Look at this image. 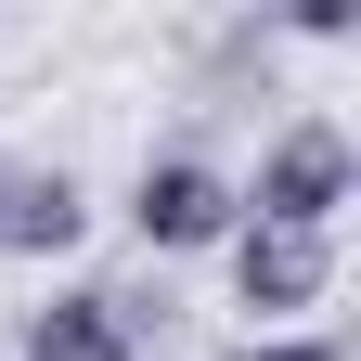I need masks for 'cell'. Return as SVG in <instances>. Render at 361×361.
<instances>
[{
  "label": "cell",
  "instance_id": "obj_1",
  "mask_svg": "<svg viewBox=\"0 0 361 361\" xmlns=\"http://www.w3.org/2000/svg\"><path fill=\"white\" fill-rule=\"evenodd\" d=\"M348 194H361L348 129H336V116H297V129H271V142H258V168L233 180V219H258V233H323V245H336Z\"/></svg>",
  "mask_w": 361,
  "mask_h": 361
},
{
  "label": "cell",
  "instance_id": "obj_2",
  "mask_svg": "<svg viewBox=\"0 0 361 361\" xmlns=\"http://www.w3.org/2000/svg\"><path fill=\"white\" fill-rule=\"evenodd\" d=\"M233 310H245V336H297V310H323L336 297V245L323 233H258V219H233Z\"/></svg>",
  "mask_w": 361,
  "mask_h": 361
},
{
  "label": "cell",
  "instance_id": "obj_3",
  "mask_svg": "<svg viewBox=\"0 0 361 361\" xmlns=\"http://www.w3.org/2000/svg\"><path fill=\"white\" fill-rule=\"evenodd\" d=\"M129 233H142V258H207V245H233V168H207V155H142Z\"/></svg>",
  "mask_w": 361,
  "mask_h": 361
},
{
  "label": "cell",
  "instance_id": "obj_4",
  "mask_svg": "<svg viewBox=\"0 0 361 361\" xmlns=\"http://www.w3.org/2000/svg\"><path fill=\"white\" fill-rule=\"evenodd\" d=\"M90 245V180L78 168H0V258H78Z\"/></svg>",
  "mask_w": 361,
  "mask_h": 361
},
{
  "label": "cell",
  "instance_id": "obj_5",
  "mask_svg": "<svg viewBox=\"0 0 361 361\" xmlns=\"http://www.w3.org/2000/svg\"><path fill=\"white\" fill-rule=\"evenodd\" d=\"M13 361H142V336H129V310H116V284H52L26 310V336H13Z\"/></svg>",
  "mask_w": 361,
  "mask_h": 361
},
{
  "label": "cell",
  "instance_id": "obj_6",
  "mask_svg": "<svg viewBox=\"0 0 361 361\" xmlns=\"http://www.w3.org/2000/svg\"><path fill=\"white\" fill-rule=\"evenodd\" d=\"M233 361H348V348H336V336H310V323H297V336H245Z\"/></svg>",
  "mask_w": 361,
  "mask_h": 361
}]
</instances>
